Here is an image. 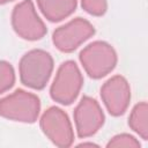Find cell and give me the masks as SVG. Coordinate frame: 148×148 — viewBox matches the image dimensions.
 <instances>
[{
  "label": "cell",
  "instance_id": "cell-10",
  "mask_svg": "<svg viewBox=\"0 0 148 148\" xmlns=\"http://www.w3.org/2000/svg\"><path fill=\"white\" fill-rule=\"evenodd\" d=\"M37 3L49 21L59 22L75 12L77 0H37Z\"/></svg>",
  "mask_w": 148,
  "mask_h": 148
},
{
  "label": "cell",
  "instance_id": "cell-2",
  "mask_svg": "<svg viewBox=\"0 0 148 148\" xmlns=\"http://www.w3.org/2000/svg\"><path fill=\"white\" fill-rule=\"evenodd\" d=\"M40 111L39 98L22 89L0 99V116L21 123H35Z\"/></svg>",
  "mask_w": 148,
  "mask_h": 148
},
{
  "label": "cell",
  "instance_id": "cell-5",
  "mask_svg": "<svg viewBox=\"0 0 148 148\" xmlns=\"http://www.w3.org/2000/svg\"><path fill=\"white\" fill-rule=\"evenodd\" d=\"M12 25L14 31L27 40H38L46 34V27L37 15L31 0H23L14 7Z\"/></svg>",
  "mask_w": 148,
  "mask_h": 148
},
{
  "label": "cell",
  "instance_id": "cell-14",
  "mask_svg": "<svg viewBox=\"0 0 148 148\" xmlns=\"http://www.w3.org/2000/svg\"><path fill=\"white\" fill-rule=\"evenodd\" d=\"M81 6L88 14L94 16L104 15L108 8L106 0H81Z\"/></svg>",
  "mask_w": 148,
  "mask_h": 148
},
{
  "label": "cell",
  "instance_id": "cell-9",
  "mask_svg": "<svg viewBox=\"0 0 148 148\" xmlns=\"http://www.w3.org/2000/svg\"><path fill=\"white\" fill-rule=\"evenodd\" d=\"M101 97L111 116H121L131 101V88L127 80L121 75L112 76L102 86Z\"/></svg>",
  "mask_w": 148,
  "mask_h": 148
},
{
  "label": "cell",
  "instance_id": "cell-4",
  "mask_svg": "<svg viewBox=\"0 0 148 148\" xmlns=\"http://www.w3.org/2000/svg\"><path fill=\"white\" fill-rule=\"evenodd\" d=\"M82 84L83 77L77 65L74 61L68 60L62 62L58 68L50 88V95L53 101L62 105H69L76 99Z\"/></svg>",
  "mask_w": 148,
  "mask_h": 148
},
{
  "label": "cell",
  "instance_id": "cell-3",
  "mask_svg": "<svg viewBox=\"0 0 148 148\" xmlns=\"http://www.w3.org/2000/svg\"><path fill=\"white\" fill-rule=\"evenodd\" d=\"M80 61L86 73L92 79L108 75L117 65V53L106 42L96 40L87 45L80 52Z\"/></svg>",
  "mask_w": 148,
  "mask_h": 148
},
{
  "label": "cell",
  "instance_id": "cell-6",
  "mask_svg": "<svg viewBox=\"0 0 148 148\" xmlns=\"http://www.w3.org/2000/svg\"><path fill=\"white\" fill-rule=\"evenodd\" d=\"M40 128L57 147L66 148L72 146L74 141L73 127L68 116L57 106H51L43 113L40 118Z\"/></svg>",
  "mask_w": 148,
  "mask_h": 148
},
{
  "label": "cell",
  "instance_id": "cell-11",
  "mask_svg": "<svg viewBox=\"0 0 148 148\" xmlns=\"http://www.w3.org/2000/svg\"><path fill=\"white\" fill-rule=\"evenodd\" d=\"M148 105L146 102L138 103L130 117H128V126L138 133L143 140L148 139Z\"/></svg>",
  "mask_w": 148,
  "mask_h": 148
},
{
  "label": "cell",
  "instance_id": "cell-1",
  "mask_svg": "<svg viewBox=\"0 0 148 148\" xmlns=\"http://www.w3.org/2000/svg\"><path fill=\"white\" fill-rule=\"evenodd\" d=\"M20 80L32 89H43L53 71V59L44 50H31L27 52L20 61Z\"/></svg>",
  "mask_w": 148,
  "mask_h": 148
},
{
  "label": "cell",
  "instance_id": "cell-7",
  "mask_svg": "<svg viewBox=\"0 0 148 148\" xmlns=\"http://www.w3.org/2000/svg\"><path fill=\"white\" fill-rule=\"evenodd\" d=\"M95 34L94 25L82 18L76 17L65 25L57 28L52 35V42L61 52H73L83 42L89 39Z\"/></svg>",
  "mask_w": 148,
  "mask_h": 148
},
{
  "label": "cell",
  "instance_id": "cell-13",
  "mask_svg": "<svg viewBox=\"0 0 148 148\" xmlns=\"http://www.w3.org/2000/svg\"><path fill=\"white\" fill-rule=\"evenodd\" d=\"M106 147H126V148H139L140 142L130 134H118L113 136L106 145Z\"/></svg>",
  "mask_w": 148,
  "mask_h": 148
},
{
  "label": "cell",
  "instance_id": "cell-12",
  "mask_svg": "<svg viewBox=\"0 0 148 148\" xmlns=\"http://www.w3.org/2000/svg\"><path fill=\"white\" fill-rule=\"evenodd\" d=\"M15 82V72L13 66L3 60H0V94L7 91Z\"/></svg>",
  "mask_w": 148,
  "mask_h": 148
},
{
  "label": "cell",
  "instance_id": "cell-8",
  "mask_svg": "<svg viewBox=\"0 0 148 148\" xmlns=\"http://www.w3.org/2000/svg\"><path fill=\"white\" fill-rule=\"evenodd\" d=\"M104 113L96 99L83 96L74 110V121L79 138L94 135L104 124Z\"/></svg>",
  "mask_w": 148,
  "mask_h": 148
},
{
  "label": "cell",
  "instance_id": "cell-15",
  "mask_svg": "<svg viewBox=\"0 0 148 148\" xmlns=\"http://www.w3.org/2000/svg\"><path fill=\"white\" fill-rule=\"evenodd\" d=\"M9 1H13V0H0V5H3V3H7Z\"/></svg>",
  "mask_w": 148,
  "mask_h": 148
}]
</instances>
